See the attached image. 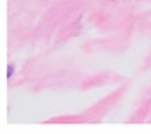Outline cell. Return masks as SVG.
Instances as JSON below:
<instances>
[{
    "label": "cell",
    "instance_id": "cell-1",
    "mask_svg": "<svg viewBox=\"0 0 151 134\" xmlns=\"http://www.w3.org/2000/svg\"><path fill=\"white\" fill-rule=\"evenodd\" d=\"M11 75H12V64H9V68H7V77L11 78Z\"/></svg>",
    "mask_w": 151,
    "mask_h": 134
}]
</instances>
